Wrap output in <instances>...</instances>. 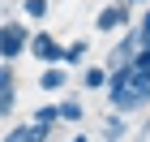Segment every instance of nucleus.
<instances>
[{"label":"nucleus","mask_w":150,"mask_h":142,"mask_svg":"<svg viewBox=\"0 0 150 142\" xmlns=\"http://www.w3.org/2000/svg\"><path fill=\"white\" fill-rule=\"evenodd\" d=\"M26 43H30V26L26 22H0V60H17L26 56Z\"/></svg>","instance_id":"f257e3e1"},{"label":"nucleus","mask_w":150,"mask_h":142,"mask_svg":"<svg viewBox=\"0 0 150 142\" xmlns=\"http://www.w3.org/2000/svg\"><path fill=\"white\" fill-rule=\"evenodd\" d=\"M26 52L35 60H43V65H60V56H64V43H60L52 30H30V43H26Z\"/></svg>","instance_id":"f03ea898"},{"label":"nucleus","mask_w":150,"mask_h":142,"mask_svg":"<svg viewBox=\"0 0 150 142\" xmlns=\"http://www.w3.org/2000/svg\"><path fill=\"white\" fill-rule=\"evenodd\" d=\"M94 26H99L103 35H112V30H129V26H133V9H129V4H107V9H99Z\"/></svg>","instance_id":"7ed1b4c3"},{"label":"nucleus","mask_w":150,"mask_h":142,"mask_svg":"<svg viewBox=\"0 0 150 142\" xmlns=\"http://www.w3.org/2000/svg\"><path fill=\"white\" fill-rule=\"evenodd\" d=\"M133 52H137V35H133V26H129V30H125V39L112 47V56H107V65H103V69H116V65L133 60Z\"/></svg>","instance_id":"20e7f679"},{"label":"nucleus","mask_w":150,"mask_h":142,"mask_svg":"<svg viewBox=\"0 0 150 142\" xmlns=\"http://www.w3.org/2000/svg\"><path fill=\"white\" fill-rule=\"evenodd\" d=\"M39 86H43V91H64V86H69V69H64V65H43Z\"/></svg>","instance_id":"39448f33"},{"label":"nucleus","mask_w":150,"mask_h":142,"mask_svg":"<svg viewBox=\"0 0 150 142\" xmlns=\"http://www.w3.org/2000/svg\"><path fill=\"white\" fill-rule=\"evenodd\" d=\"M125 133H129V121L120 116V112H112V116L103 121V129H99V138H103V142H125Z\"/></svg>","instance_id":"423d86ee"},{"label":"nucleus","mask_w":150,"mask_h":142,"mask_svg":"<svg viewBox=\"0 0 150 142\" xmlns=\"http://www.w3.org/2000/svg\"><path fill=\"white\" fill-rule=\"evenodd\" d=\"M86 52H90V43H86V39H73V43H64L60 65H64V69H73V65H81V60H86Z\"/></svg>","instance_id":"0eeeda50"},{"label":"nucleus","mask_w":150,"mask_h":142,"mask_svg":"<svg viewBox=\"0 0 150 142\" xmlns=\"http://www.w3.org/2000/svg\"><path fill=\"white\" fill-rule=\"evenodd\" d=\"M56 116L64 121V125H77V121L86 116V108H81V99H60V103H56Z\"/></svg>","instance_id":"6e6552de"},{"label":"nucleus","mask_w":150,"mask_h":142,"mask_svg":"<svg viewBox=\"0 0 150 142\" xmlns=\"http://www.w3.org/2000/svg\"><path fill=\"white\" fill-rule=\"evenodd\" d=\"M81 86H86V91H103L107 86V69L103 65H90V69L81 73Z\"/></svg>","instance_id":"1a4fd4ad"},{"label":"nucleus","mask_w":150,"mask_h":142,"mask_svg":"<svg viewBox=\"0 0 150 142\" xmlns=\"http://www.w3.org/2000/svg\"><path fill=\"white\" fill-rule=\"evenodd\" d=\"M47 9H52L47 0H22V13L30 17V22H43V17H47Z\"/></svg>","instance_id":"9d476101"},{"label":"nucleus","mask_w":150,"mask_h":142,"mask_svg":"<svg viewBox=\"0 0 150 142\" xmlns=\"http://www.w3.org/2000/svg\"><path fill=\"white\" fill-rule=\"evenodd\" d=\"M52 129H56V125H35V121H26V138L30 142H52Z\"/></svg>","instance_id":"9b49d317"},{"label":"nucleus","mask_w":150,"mask_h":142,"mask_svg":"<svg viewBox=\"0 0 150 142\" xmlns=\"http://www.w3.org/2000/svg\"><path fill=\"white\" fill-rule=\"evenodd\" d=\"M30 121H35V125H56V103H43V108H35V112H30Z\"/></svg>","instance_id":"f8f14e48"},{"label":"nucleus","mask_w":150,"mask_h":142,"mask_svg":"<svg viewBox=\"0 0 150 142\" xmlns=\"http://www.w3.org/2000/svg\"><path fill=\"white\" fill-rule=\"evenodd\" d=\"M13 108H17V91H0V121L13 116Z\"/></svg>","instance_id":"ddd939ff"},{"label":"nucleus","mask_w":150,"mask_h":142,"mask_svg":"<svg viewBox=\"0 0 150 142\" xmlns=\"http://www.w3.org/2000/svg\"><path fill=\"white\" fill-rule=\"evenodd\" d=\"M133 35H137V43H142V39H146V35H150V9H146V13H142L137 22H133Z\"/></svg>","instance_id":"4468645a"},{"label":"nucleus","mask_w":150,"mask_h":142,"mask_svg":"<svg viewBox=\"0 0 150 142\" xmlns=\"http://www.w3.org/2000/svg\"><path fill=\"white\" fill-rule=\"evenodd\" d=\"M0 142H30V138H26V125H13V129L4 133V138H0Z\"/></svg>","instance_id":"2eb2a0df"},{"label":"nucleus","mask_w":150,"mask_h":142,"mask_svg":"<svg viewBox=\"0 0 150 142\" xmlns=\"http://www.w3.org/2000/svg\"><path fill=\"white\" fill-rule=\"evenodd\" d=\"M69 142H94V138H90V133H73Z\"/></svg>","instance_id":"dca6fc26"}]
</instances>
